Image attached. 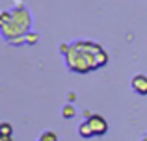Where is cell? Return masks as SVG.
<instances>
[{
	"instance_id": "1",
	"label": "cell",
	"mask_w": 147,
	"mask_h": 141,
	"mask_svg": "<svg viewBox=\"0 0 147 141\" xmlns=\"http://www.w3.org/2000/svg\"><path fill=\"white\" fill-rule=\"evenodd\" d=\"M65 61L75 72H90L108 61V56L99 45L88 41H76L65 50Z\"/></svg>"
},
{
	"instance_id": "2",
	"label": "cell",
	"mask_w": 147,
	"mask_h": 141,
	"mask_svg": "<svg viewBox=\"0 0 147 141\" xmlns=\"http://www.w3.org/2000/svg\"><path fill=\"white\" fill-rule=\"evenodd\" d=\"M30 24H32V17H30V13L21 6L11 13V21H7L6 24L2 26V33L6 35V39L11 41L13 35H22V33L28 32Z\"/></svg>"
},
{
	"instance_id": "3",
	"label": "cell",
	"mask_w": 147,
	"mask_h": 141,
	"mask_svg": "<svg viewBox=\"0 0 147 141\" xmlns=\"http://www.w3.org/2000/svg\"><path fill=\"white\" fill-rule=\"evenodd\" d=\"M88 123H90L95 136H104L108 132V123L100 115H90V112H88Z\"/></svg>"
},
{
	"instance_id": "4",
	"label": "cell",
	"mask_w": 147,
	"mask_h": 141,
	"mask_svg": "<svg viewBox=\"0 0 147 141\" xmlns=\"http://www.w3.org/2000/svg\"><path fill=\"white\" fill-rule=\"evenodd\" d=\"M132 89L138 95H147V76L145 74H136L132 78Z\"/></svg>"
},
{
	"instance_id": "5",
	"label": "cell",
	"mask_w": 147,
	"mask_h": 141,
	"mask_svg": "<svg viewBox=\"0 0 147 141\" xmlns=\"http://www.w3.org/2000/svg\"><path fill=\"white\" fill-rule=\"evenodd\" d=\"M78 132H80V136H82V138H91V136H95L93 134V130H91V126H90V123H82L80 124V128H78Z\"/></svg>"
},
{
	"instance_id": "6",
	"label": "cell",
	"mask_w": 147,
	"mask_h": 141,
	"mask_svg": "<svg viewBox=\"0 0 147 141\" xmlns=\"http://www.w3.org/2000/svg\"><path fill=\"white\" fill-rule=\"evenodd\" d=\"M63 117L65 119H71V117H75V106H71V104H67L63 108Z\"/></svg>"
},
{
	"instance_id": "7",
	"label": "cell",
	"mask_w": 147,
	"mask_h": 141,
	"mask_svg": "<svg viewBox=\"0 0 147 141\" xmlns=\"http://www.w3.org/2000/svg\"><path fill=\"white\" fill-rule=\"evenodd\" d=\"M39 141H58V136L54 134V132H45L39 138Z\"/></svg>"
},
{
	"instance_id": "8",
	"label": "cell",
	"mask_w": 147,
	"mask_h": 141,
	"mask_svg": "<svg viewBox=\"0 0 147 141\" xmlns=\"http://www.w3.org/2000/svg\"><path fill=\"white\" fill-rule=\"evenodd\" d=\"M2 134H4V138H7V136L11 134V126H9L7 123H4V124H2Z\"/></svg>"
},
{
	"instance_id": "9",
	"label": "cell",
	"mask_w": 147,
	"mask_h": 141,
	"mask_svg": "<svg viewBox=\"0 0 147 141\" xmlns=\"http://www.w3.org/2000/svg\"><path fill=\"white\" fill-rule=\"evenodd\" d=\"M37 41V35L36 33H30V35H26V43H36Z\"/></svg>"
},
{
	"instance_id": "10",
	"label": "cell",
	"mask_w": 147,
	"mask_h": 141,
	"mask_svg": "<svg viewBox=\"0 0 147 141\" xmlns=\"http://www.w3.org/2000/svg\"><path fill=\"white\" fill-rule=\"evenodd\" d=\"M144 141H147V138H145V139H144Z\"/></svg>"
}]
</instances>
